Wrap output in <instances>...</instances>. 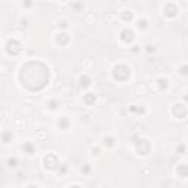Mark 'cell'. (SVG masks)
Here are the masks:
<instances>
[{
  "mask_svg": "<svg viewBox=\"0 0 188 188\" xmlns=\"http://www.w3.org/2000/svg\"><path fill=\"white\" fill-rule=\"evenodd\" d=\"M112 75L118 81H125L126 78L131 75V69L126 65H116L113 68V71H112Z\"/></svg>",
  "mask_w": 188,
  "mask_h": 188,
  "instance_id": "1",
  "label": "cell"
},
{
  "mask_svg": "<svg viewBox=\"0 0 188 188\" xmlns=\"http://www.w3.org/2000/svg\"><path fill=\"white\" fill-rule=\"evenodd\" d=\"M187 107H185V104H181V103H178V104H174V107H172V113H174V116L176 118V119H184L185 118V115H187Z\"/></svg>",
  "mask_w": 188,
  "mask_h": 188,
  "instance_id": "2",
  "label": "cell"
},
{
  "mask_svg": "<svg viewBox=\"0 0 188 188\" xmlns=\"http://www.w3.org/2000/svg\"><path fill=\"white\" fill-rule=\"evenodd\" d=\"M6 52L9 54H18L21 52V44L16 41V40H9L8 44H6Z\"/></svg>",
  "mask_w": 188,
  "mask_h": 188,
  "instance_id": "3",
  "label": "cell"
},
{
  "mask_svg": "<svg viewBox=\"0 0 188 188\" xmlns=\"http://www.w3.org/2000/svg\"><path fill=\"white\" fill-rule=\"evenodd\" d=\"M44 166L48 169H54L56 166H60L59 165V159L54 155H47L44 157Z\"/></svg>",
  "mask_w": 188,
  "mask_h": 188,
  "instance_id": "4",
  "label": "cell"
},
{
  "mask_svg": "<svg viewBox=\"0 0 188 188\" xmlns=\"http://www.w3.org/2000/svg\"><path fill=\"white\" fill-rule=\"evenodd\" d=\"M132 38H134V33H132L131 29H128V28L122 29V33H121V40H122V41H125V43H130Z\"/></svg>",
  "mask_w": 188,
  "mask_h": 188,
  "instance_id": "5",
  "label": "cell"
},
{
  "mask_svg": "<svg viewBox=\"0 0 188 188\" xmlns=\"http://www.w3.org/2000/svg\"><path fill=\"white\" fill-rule=\"evenodd\" d=\"M176 174H178L179 178H187L188 176V165H185V163L179 165L178 168H176Z\"/></svg>",
  "mask_w": 188,
  "mask_h": 188,
  "instance_id": "6",
  "label": "cell"
},
{
  "mask_svg": "<svg viewBox=\"0 0 188 188\" xmlns=\"http://www.w3.org/2000/svg\"><path fill=\"white\" fill-rule=\"evenodd\" d=\"M22 150H24L27 155H33L34 151H35V145H34L31 141H28V143H25V144L22 145Z\"/></svg>",
  "mask_w": 188,
  "mask_h": 188,
  "instance_id": "7",
  "label": "cell"
},
{
  "mask_svg": "<svg viewBox=\"0 0 188 188\" xmlns=\"http://www.w3.org/2000/svg\"><path fill=\"white\" fill-rule=\"evenodd\" d=\"M56 41H58L59 44H66L68 41H69V37H68L66 33H60V34H58V37H56Z\"/></svg>",
  "mask_w": 188,
  "mask_h": 188,
  "instance_id": "8",
  "label": "cell"
},
{
  "mask_svg": "<svg viewBox=\"0 0 188 188\" xmlns=\"http://www.w3.org/2000/svg\"><path fill=\"white\" fill-rule=\"evenodd\" d=\"M90 84H91V78H88L87 75L79 77V85H81V87H88Z\"/></svg>",
  "mask_w": 188,
  "mask_h": 188,
  "instance_id": "9",
  "label": "cell"
},
{
  "mask_svg": "<svg viewBox=\"0 0 188 188\" xmlns=\"http://www.w3.org/2000/svg\"><path fill=\"white\" fill-rule=\"evenodd\" d=\"M84 101H85L87 104H93V103L96 101V96H94L93 93H87V94H84Z\"/></svg>",
  "mask_w": 188,
  "mask_h": 188,
  "instance_id": "10",
  "label": "cell"
},
{
  "mask_svg": "<svg viewBox=\"0 0 188 188\" xmlns=\"http://www.w3.org/2000/svg\"><path fill=\"white\" fill-rule=\"evenodd\" d=\"M2 138H3V143H5V144H8V143H10V141H12V138H13V134H12V132H8V131H5V132L2 134Z\"/></svg>",
  "mask_w": 188,
  "mask_h": 188,
  "instance_id": "11",
  "label": "cell"
},
{
  "mask_svg": "<svg viewBox=\"0 0 188 188\" xmlns=\"http://www.w3.org/2000/svg\"><path fill=\"white\" fill-rule=\"evenodd\" d=\"M157 84H159L160 90H166V88H168V79H166V78H159V79H157Z\"/></svg>",
  "mask_w": 188,
  "mask_h": 188,
  "instance_id": "12",
  "label": "cell"
},
{
  "mask_svg": "<svg viewBox=\"0 0 188 188\" xmlns=\"http://www.w3.org/2000/svg\"><path fill=\"white\" fill-rule=\"evenodd\" d=\"M58 125L60 126V128H63V130H66L68 126H69V121H68L66 118H62V119H59Z\"/></svg>",
  "mask_w": 188,
  "mask_h": 188,
  "instance_id": "13",
  "label": "cell"
},
{
  "mask_svg": "<svg viewBox=\"0 0 188 188\" xmlns=\"http://www.w3.org/2000/svg\"><path fill=\"white\" fill-rule=\"evenodd\" d=\"M16 163H18L16 157H9V159H8V166H9V168H15Z\"/></svg>",
  "mask_w": 188,
  "mask_h": 188,
  "instance_id": "14",
  "label": "cell"
},
{
  "mask_svg": "<svg viewBox=\"0 0 188 188\" xmlns=\"http://www.w3.org/2000/svg\"><path fill=\"white\" fill-rule=\"evenodd\" d=\"M59 103L56 100H50L48 101V109H52V110H54V109H58Z\"/></svg>",
  "mask_w": 188,
  "mask_h": 188,
  "instance_id": "15",
  "label": "cell"
},
{
  "mask_svg": "<svg viewBox=\"0 0 188 188\" xmlns=\"http://www.w3.org/2000/svg\"><path fill=\"white\" fill-rule=\"evenodd\" d=\"M179 74H181V75H188V65L179 66Z\"/></svg>",
  "mask_w": 188,
  "mask_h": 188,
  "instance_id": "16",
  "label": "cell"
},
{
  "mask_svg": "<svg viewBox=\"0 0 188 188\" xmlns=\"http://www.w3.org/2000/svg\"><path fill=\"white\" fill-rule=\"evenodd\" d=\"M137 27H138V28H140V29H145V28H147V21H145V19H143V21H138V24H137Z\"/></svg>",
  "mask_w": 188,
  "mask_h": 188,
  "instance_id": "17",
  "label": "cell"
},
{
  "mask_svg": "<svg viewBox=\"0 0 188 188\" xmlns=\"http://www.w3.org/2000/svg\"><path fill=\"white\" fill-rule=\"evenodd\" d=\"M113 144H115V138H112V137L104 138V145H113Z\"/></svg>",
  "mask_w": 188,
  "mask_h": 188,
  "instance_id": "18",
  "label": "cell"
},
{
  "mask_svg": "<svg viewBox=\"0 0 188 188\" xmlns=\"http://www.w3.org/2000/svg\"><path fill=\"white\" fill-rule=\"evenodd\" d=\"M184 151H185V145H179V147H178V153H179V155H184Z\"/></svg>",
  "mask_w": 188,
  "mask_h": 188,
  "instance_id": "19",
  "label": "cell"
},
{
  "mask_svg": "<svg viewBox=\"0 0 188 188\" xmlns=\"http://www.w3.org/2000/svg\"><path fill=\"white\" fill-rule=\"evenodd\" d=\"M124 18H125L126 21L131 19V18H132V13H131V12H130V13H125V10H124Z\"/></svg>",
  "mask_w": 188,
  "mask_h": 188,
  "instance_id": "20",
  "label": "cell"
},
{
  "mask_svg": "<svg viewBox=\"0 0 188 188\" xmlns=\"http://www.w3.org/2000/svg\"><path fill=\"white\" fill-rule=\"evenodd\" d=\"M82 172H84V174H88V172H90V168H88V166H85V168L84 169H81Z\"/></svg>",
  "mask_w": 188,
  "mask_h": 188,
  "instance_id": "21",
  "label": "cell"
},
{
  "mask_svg": "<svg viewBox=\"0 0 188 188\" xmlns=\"http://www.w3.org/2000/svg\"><path fill=\"white\" fill-rule=\"evenodd\" d=\"M27 188H38V187H37V185H34V184H31V185H28Z\"/></svg>",
  "mask_w": 188,
  "mask_h": 188,
  "instance_id": "22",
  "label": "cell"
},
{
  "mask_svg": "<svg viewBox=\"0 0 188 188\" xmlns=\"http://www.w3.org/2000/svg\"><path fill=\"white\" fill-rule=\"evenodd\" d=\"M69 188H81L79 185H72V187H69Z\"/></svg>",
  "mask_w": 188,
  "mask_h": 188,
  "instance_id": "23",
  "label": "cell"
},
{
  "mask_svg": "<svg viewBox=\"0 0 188 188\" xmlns=\"http://www.w3.org/2000/svg\"><path fill=\"white\" fill-rule=\"evenodd\" d=\"M184 100H185V101H188V94H187V96H184Z\"/></svg>",
  "mask_w": 188,
  "mask_h": 188,
  "instance_id": "24",
  "label": "cell"
}]
</instances>
